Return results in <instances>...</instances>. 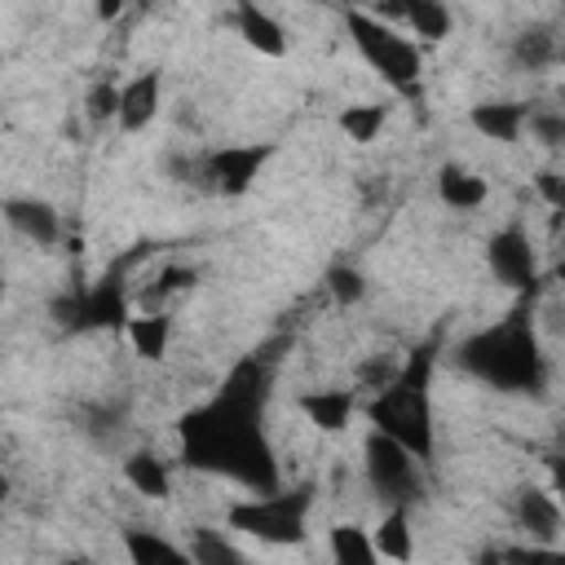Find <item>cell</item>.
I'll list each match as a JSON object with an SVG mask.
<instances>
[{
    "mask_svg": "<svg viewBox=\"0 0 565 565\" xmlns=\"http://www.w3.org/2000/svg\"><path fill=\"white\" fill-rule=\"evenodd\" d=\"M375 556H388V561H411L415 556V543H411V516H406V503H388V512L380 516L375 525Z\"/></svg>",
    "mask_w": 565,
    "mask_h": 565,
    "instance_id": "cell-20",
    "label": "cell"
},
{
    "mask_svg": "<svg viewBox=\"0 0 565 565\" xmlns=\"http://www.w3.org/2000/svg\"><path fill=\"white\" fill-rule=\"evenodd\" d=\"M486 194H490V185H486L477 172L459 168V163H446V168L437 172V199H441L450 212H472V207L486 203Z\"/></svg>",
    "mask_w": 565,
    "mask_h": 565,
    "instance_id": "cell-18",
    "label": "cell"
},
{
    "mask_svg": "<svg viewBox=\"0 0 565 565\" xmlns=\"http://www.w3.org/2000/svg\"><path fill=\"white\" fill-rule=\"evenodd\" d=\"M371 4H375V9H380V13H388V18H402V13H406V4H411V0H371Z\"/></svg>",
    "mask_w": 565,
    "mask_h": 565,
    "instance_id": "cell-34",
    "label": "cell"
},
{
    "mask_svg": "<svg viewBox=\"0 0 565 565\" xmlns=\"http://www.w3.org/2000/svg\"><path fill=\"white\" fill-rule=\"evenodd\" d=\"M556 57H561V35H556L552 22H530V26L512 40V62H516V71L539 75V71L556 66Z\"/></svg>",
    "mask_w": 565,
    "mask_h": 565,
    "instance_id": "cell-16",
    "label": "cell"
},
{
    "mask_svg": "<svg viewBox=\"0 0 565 565\" xmlns=\"http://www.w3.org/2000/svg\"><path fill=\"white\" fill-rule=\"evenodd\" d=\"M0 212H4V225L35 247H53L62 234V221H57L53 203H44V199H4Z\"/></svg>",
    "mask_w": 565,
    "mask_h": 565,
    "instance_id": "cell-11",
    "label": "cell"
},
{
    "mask_svg": "<svg viewBox=\"0 0 565 565\" xmlns=\"http://www.w3.org/2000/svg\"><path fill=\"white\" fill-rule=\"evenodd\" d=\"M384 124H388V106H380V102H362V106H344L340 110V132L349 141H358V146L375 141Z\"/></svg>",
    "mask_w": 565,
    "mask_h": 565,
    "instance_id": "cell-23",
    "label": "cell"
},
{
    "mask_svg": "<svg viewBox=\"0 0 565 565\" xmlns=\"http://www.w3.org/2000/svg\"><path fill=\"white\" fill-rule=\"evenodd\" d=\"M402 22L411 26V35H419L428 44H437V40L450 35V9H446V0H411L406 13H402Z\"/></svg>",
    "mask_w": 565,
    "mask_h": 565,
    "instance_id": "cell-22",
    "label": "cell"
},
{
    "mask_svg": "<svg viewBox=\"0 0 565 565\" xmlns=\"http://www.w3.org/2000/svg\"><path fill=\"white\" fill-rule=\"evenodd\" d=\"M265 397L269 371L260 358H243L212 402L185 411L177 419L181 463L194 472L230 477L256 494L278 490V459L265 433Z\"/></svg>",
    "mask_w": 565,
    "mask_h": 565,
    "instance_id": "cell-1",
    "label": "cell"
},
{
    "mask_svg": "<svg viewBox=\"0 0 565 565\" xmlns=\"http://www.w3.org/2000/svg\"><path fill=\"white\" fill-rule=\"evenodd\" d=\"M124 335L141 362H163L168 340H172V322H168V313H128Z\"/></svg>",
    "mask_w": 565,
    "mask_h": 565,
    "instance_id": "cell-17",
    "label": "cell"
},
{
    "mask_svg": "<svg viewBox=\"0 0 565 565\" xmlns=\"http://www.w3.org/2000/svg\"><path fill=\"white\" fill-rule=\"evenodd\" d=\"M525 102H477L468 110V124L486 137V141H516L525 132Z\"/></svg>",
    "mask_w": 565,
    "mask_h": 565,
    "instance_id": "cell-15",
    "label": "cell"
},
{
    "mask_svg": "<svg viewBox=\"0 0 565 565\" xmlns=\"http://www.w3.org/2000/svg\"><path fill=\"white\" fill-rule=\"evenodd\" d=\"M358 388H313V393H300V411L313 428L322 433H340L353 415H358Z\"/></svg>",
    "mask_w": 565,
    "mask_h": 565,
    "instance_id": "cell-14",
    "label": "cell"
},
{
    "mask_svg": "<svg viewBox=\"0 0 565 565\" xmlns=\"http://www.w3.org/2000/svg\"><path fill=\"white\" fill-rule=\"evenodd\" d=\"M0 499H9V477H4V468H0Z\"/></svg>",
    "mask_w": 565,
    "mask_h": 565,
    "instance_id": "cell-36",
    "label": "cell"
},
{
    "mask_svg": "<svg viewBox=\"0 0 565 565\" xmlns=\"http://www.w3.org/2000/svg\"><path fill=\"white\" fill-rule=\"evenodd\" d=\"M53 318L66 331H75V335L79 331H102V327H124V318H128V287H124L119 274L97 278L93 287L57 300L53 305Z\"/></svg>",
    "mask_w": 565,
    "mask_h": 565,
    "instance_id": "cell-8",
    "label": "cell"
},
{
    "mask_svg": "<svg viewBox=\"0 0 565 565\" xmlns=\"http://www.w3.org/2000/svg\"><path fill=\"white\" fill-rule=\"evenodd\" d=\"M124 481H128L141 499H168V490H172L168 463H163L154 450H132V455L124 459Z\"/></svg>",
    "mask_w": 565,
    "mask_h": 565,
    "instance_id": "cell-19",
    "label": "cell"
},
{
    "mask_svg": "<svg viewBox=\"0 0 565 565\" xmlns=\"http://www.w3.org/2000/svg\"><path fill=\"white\" fill-rule=\"evenodd\" d=\"M185 287H194V269H190V265H168V269L159 274V282L150 287V296H177V291H185Z\"/></svg>",
    "mask_w": 565,
    "mask_h": 565,
    "instance_id": "cell-30",
    "label": "cell"
},
{
    "mask_svg": "<svg viewBox=\"0 0 565 565\" xmlns=\"http://www.w3.org/2000/svg\"><path fill=\"white\" fill-rule=\"evenodd\" d=\"M362 463H366V481L384 503H411L419 494V459L393 441L388 433L371 428L366 446H362Z\"/></svg>",
    "mask_w": 565,
    "mask_h": 565,
    "instance_id": "cell-6",
    "label": "cell"
},
{
    "mask_svg": "<svg viewBox=\"0 0 565 565\" xmlns=\"http://www.w3.org/2000/svg\"><path fill=\"white\" fill-rule=\"evenodd\" d=\"M234 26L247 40V49H256L265 57H282L287 53V26L269 9H260L256 0H238L234 4Z\"/></svg>",
    "mask_w": 565,
    "mask_h": 565,
    "instance_id": "cell-13",
    "label": "cell"
},
{
    "mask_svg": "<svg viewBox=\"0 0 565 565\" xmlns=\"http://www.w3.org/2000/svg\"><path fill=\"white\" fill-rule=\"evenodd\" d=\"M309 503H313V490L309 486H296V490H265L256 499H243L225 512L230 530H243L247 539H260V543H274V547H291L305 539V516H309Z\"/></svg>",
    "mask_w": 565,
    "mask_h": 565,
    "instance_id": "cell-5",
    "label": "cell"
},
{
    "mask_svg": "<svg viewBox=\"0 0 565 565\" xmlns=\"http://www.w3.org/2000/svg\"><path fill=\"white\" fill-rule=\"evenodd\" d=\"M119 13H124V0H97V18L102 22H115Z\"/></svg>",
    "mask_w": 565,
    "mask_h": 565,
    "instance_id": "cell-33",
    "label": "cell"
},
{
    "mask_svg": "<svg viewBox=\"0 0 565 565\" xmlns=\"http://www.w3.org/2000/svg\"><path fill=\"white\" fill-rule=\"evenodd\" d=\"M331 556H335L340 565H371V561H380L371 534H366L362 525H349V521L331 530Z\"/></svg>",
    "mask_w": 565,
    "mask_h": 565,
    "instance_id": "cell-24",
    "label": "cell"
},
{
    "mask_svg": "<svg viewBox=\"0 0 565 565\" xmlns=\"http://www.w3.org/2000/svg\"><path fill=\"white\" fill-rule=\"evenodd\" d=\"M486 265L512 291H530L539 282V256H534V243H530V234L521 225H503L486 243Z\"/></svg>",
    "mask_w": 565,
    "mask_h": 565,
    "instance_id": "cell-9",
    "label": "cell"
},
{
    "mask_svg": "<svg viewBox=\"0 0 565 565\" xmlns=\"http://www.w3.org/2000/svg\"><path fill=\"white\" fill-rule=\"evenodd\" d=\"M159 93H163V79L159 71H141L132 75L124 88H119V110H115V124L124 132H141L154 115H159Z\"/></svg>",
    "mask_w": 565,
    "mask_h": 565,
    "instance_id": "cell-12",
    "label": "cell"
},
{
    "mask_svg": "<svg viewBox=\"0 0 565 565\" xmlns=\"http://www.w3.org/2000/svg\"><path fill=\"white\" fill-rule=\"evenodd\" d=\"M393 371H397V362H388V358H366V362L358 366V384L375 393L380 384H388V380H393Z\"/></svg>",
    "mask_w": 565,
    "mask_h": 565,
    "instance_id": "cell-31",
    "label": "cell"
},
{
    "mask_svg": "<svg viewBox=\"0 0 565 565\" xmlns=\"http://www.w3.org/2000/svg\"><path fill=\"white\" fill-rule=\"evenodd\" d=\"M455 362L472 380L503 388V393H543V384H547V358H543V344H539L525 309L508 313L503 322H494L486 331H472L455 349Z\"/></svg>",
    "mask_w": 565,
    "mask_h": 565,
    "instance_id": "cell-2",
    "label": "cell"
},
{
    "mask_svg": "<svg viewBox=\"0 0 565 565\" xmlns=\"http://www.w3.org/2000/svg\"><path fill=\"white\" fill-rule=\"evenodd\" d=\"M84 110H88V119H93V124H110V119H115V110H119V84H110V79L93 84V88H88Z\"/></svg>",
    "mask_w": 565,
    "mask_h": 565,
    "instance_id": "cell-28",
    "label": "cell"
},
{
    "mask_svg": "<svg viewBox=\"0 0 565 565\" xmlns=\"http://www.w3.org/2000/svg\"><path fill=\"white\" fill-rule=\"evenodd\" d=\"M79 428H84L88 437L106 441V437H115V433L124 428V406H119V402H93V406H84Z\"/></svg>",
    "mask_w": 565,
    "mask_h": 565,
    "instance_id": "cell-26",
    "label": "cell"
},
{
    "mask_svg": "<svg viewBox=\"0 0 565 565\" xmlns=\"http://www.w3.org/2000/svg\"><path fill=\"white\" fill-rule=\"evenodd\" d=\"M274 159L269 141H243V146H216L199 154V190L238 199L252 190V181L260 177V168Z\"/></svg>",
    "mask_w": 565,
    "mask_h": 565,
    "instance_id": "cell-7",
    "label": "cell"
},
{
    "mask_svg": "<svg viewBox=\"0 0 565 565\" xmlns=\"http://www.w3.org/2000/svg\"><path fill=\"white\" fill-rule=\"evenodd\" d=\"M433 362H437V344H419L406 362H397L393 380L380 384L371 393V402L362 406L371 428L388 433L393 441H402L419 463L433 459V397H428V380H433Z\"/></svg>",
    "mask_w": 565,
    "mask_h": 565,
    "instance_id": "cell-3",
    "label": "cell"
},
{
    "mask_svg": "<svg viewBox=\"0 0 565 565\" xmlns=\"http://www.w3.org/2000/svg\"><path fill=\"white\" fill-rule=\"evenodd\" d=\"M525 128H530L543 146H561V141H565V115H561V110H530V115H525Z\"/></svg>",
    "mask_w": 565,
    "mask_h": 565,
    "instance_id": "cell-29",
    "label": "cell"
},
{
    "mask_svg": "<svg viewBox=\"0 0 565 565\" xmlns=\"http://www.w3.org/2000/svg\"><path fill=\"white\" fill-rule=\"evenodd\" d=\"M344 26L362 53V62L397 93H415L424 79V57L415 49V40L397 35L380 13H362V9H344Z\"/></svg>",
    "mask_w": 565,
    "mask_h": 565,
    "instance_id": "cell-4",
    "label": "cell"
},
{
    "mask_svg": "<svg viewBox=\"0 0 565 565\" xmlns=\"http://www.w3.org/2000/svg\"><path fill=\"white\" fill-rule=\"evenodd\" d=\"M322 4H331V9H353V0H322Z\"/></svg>",
    "mask_w": 565,
    "mask_h": 565,
    "instance_id": "cell-35",
    "label": "cell"
},
{
    "mask_svg": "<svg viewBox=\"0 0 565 565\" xmlns=\"http://www.w3.org/2000/svg\"><path fill=\"white\" fill-rule=\"evenodd\" d=\"M512 516H516V530H525V534H530L534 543H543L547 552L561 543L565 516H561V503H556L552 490H543V486H521V490H516V503H512Z\"/></svg>",
    "mask_w": 565,
    "mask_h": 565,
    "instance_id": "cell-10",
    "label": "cell"
},
{
    "mask_svg": "<svg viewBox=\"0 0 565 565\" xmlns=\"http://www.w3.org/2000/svg\"><path fill=\"white\" fill-rule=\"evenodd\" d=\"M137 4H141V9H154V4H159V0H137Z\"/></svg>",
    "mask_w": 565,
    "mask_h": 565,
    "instance_id": "cell-37",
    "label": "cell"
},
{
    "mask_svg": "<svg viewBox=\"0 0 565 565\" xmlns=\"http://www.w3.org/2000/svg\"><path fill=\"white\" fill-rule=\"evenodd\" d=\"M534 185H539V194H543L547 203H561V177H556L552 168H543V172L534 177Z\"/></svg>",
    "mask_w": 565,
    "mask_h": 565,
    "instance_id": "cell-32",
    "label": "cell"
},
{
    "mask_svg": "<svg viewBox=\"0 0 565 565\" xmlns=\"http://www.w3.org/2000/svg\"><path fill=\"white\" fill-rule=\"evenodd\" d=\"M124 552L141 565H181V561H190L185 547H177L172 539H159L154 530H124Z\"/></svg>",
    "mask_w": 565,
    "mask_h": 565,
    "instance_id": "cell-21",
    "label": "cell"
},
{
    "mask_svg": "<svg viewBox=\"0 0 565 565\" xmlns=\"http://www.w3.org/2000/svg\"><path fill=\"white\" fill-rule=\"evenodd\" d=\"M327 291H331L335 305L349 309V305H358V300L366 296V278H362L353 265H331V269H327Z\"/></svg>",
    "mask_w": 565,
    "mask_h": 565,
    "instance_id": "cell-27",
    "label": "cell"
},
{
    "mask_svg": "<svg viewBox=\"0 0 565 565\" xmlns=\"http://www.w3.org/2000/svg\"><path fill=\"white\" fill-rule=\"evenodd\" d=\"M185 556L194 565H238L243 552L234 543H225L216 530H190V543H185Z\"/></svg>",
    "mask_w": 565,
    "mask_h": 565,
    "instance_id": "cell-25",
    "label": "cell"
}]
</instances>
